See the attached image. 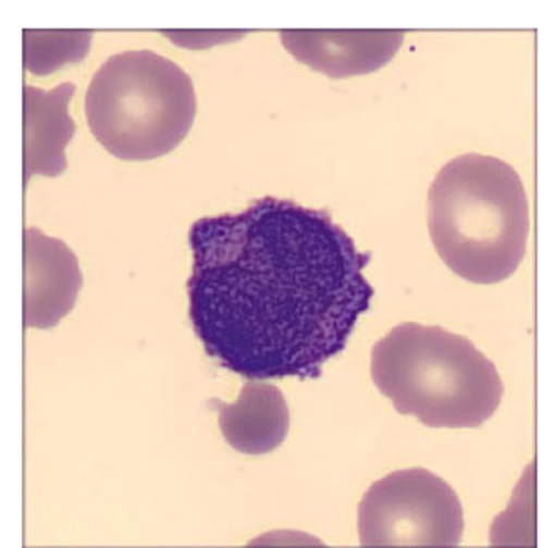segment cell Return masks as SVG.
Listing matches in <instances>:
<instances>
[{
	"label": "cell",
	"instance_id": "277c9868",
	"mask_svg": "<svg viewBox=\"0 0 557 548\" xmlns=\"http://www.w3.org/2000/svg\"><path fill=\"white\" fill-rule=\"evenodd\" d=\"M197 114L193 78L154 50L109 58L87 87L97 142L121 161H152L180 146Z\"/></svg>",
	"mask_w": 557,
	"mask_h": 548
},
{
	"label": "cell",
	"instance_id": "3957f363",
	"mask_svg": "<svg viewBox=\"0 0 557 548\" xmlns=\"http://www.w3.org/2000/svg\"><path fill=\"white\" fill-rule=\"evenodd\" d=\"M371 374L397 412L431 428H478L504 396L496 365L471 340L414 322L375 344Z\"/></svg>",
	"mask_w": 557,
	"mask_h": 548
},
{
	"label": "cell",
	"instance_id": "6da1fadb",
	"mask_svg": "<svg viewBox=\"0 0 557 548\" xmlns=\"http://www.w3.org/2000/svg\"><path fill=\"white\" fill-rule=\"evenodd\" d=\"M189 319L206 353L247 381L321 377L374 299L371 262L325 211L264 197L194 222Z\"/></svg>",
	"mask_w": 557,
	"mask_h": 548
},
{
	"label": "cell",
	"instance_id": "7a4b0ae2",
	"mask_svg": "<svg viewBox=\"0 0 557 548\" xmlns=\"http://www.w3.org/2000/svg\"><path fill=\"white\" fill-rule=\"evenodd\" d=\"M428 225L437 256L454 274L471 284H499L528 252L531 212L524 184L497 157H456L429 189Z\"/></svg>",
	"mask_w": 557,
	"mask_h": 548
},
{
	"label": "cell",
	"instance_id": "5b68a950",
	"mask_svg": "<svg viewBox=\"0 0 557 548\" xmlns=\"http://www.w3.org/2000/svg\"><path fill=\"white\" fill-rule=\"evenodd\" d=\"M358 516L364 547H454L465 532L458 494L425 469L397 470L375 482L362 497Z\"/></svg>",
	"mask_w": 557,
	"mask_h": 548
},
{
	"label": "cell",
	"instance_id": "9c48e42d",
	"mask_svg": "<svg viewBox=\"0 0 557 548\" xmlns=\"http://www.w3.org/2000/svg\"><path fill=\"white\" fill-rule=\"evenodd\" d=\"M219 427L225 441L246 456H265L283 446L289 434L286 397L275 385L249 381L231 406L218 403Z\"/></svg>",
	"mask_w": 557,
	"mask_h": 548
},
{
	"label": "cell",
	"instance_id": "ba28073f",
	"mask_svg": "<svg viewBox=\"0 0 557 548\" xmlns=\"http://www.w3.org/2000/svg\"><path fill=\"white\" fill-rule=\"evenodd\" d=\"M297 61L329 77L369 74L386 65L403 46V33H283Z\"/></svg>",
	"mask_w": 557,
	"mask_h": 548
},
{
	"label": "cell",
	"instance_id": "52a82bcc",
	"mask_svg": "<svg viewBox=\"0 0 557 548\" xmlns=\"http://www.w3.org/2000/svg\"><path fill=\"white\" fill-rule=\"evenodd\" d=\"M71 83L52 90L24 86V189L34 175L58 177L67 169L65 149L75 134Z\"/></svg>",
	"mask_w": 557,
	"mask_h": 548
},
{
	"label": "cell",
	"instance_id": "8992f818",
	"mask_svg": "<svg viewBox=\"0 0 557 548\" xmlns=\"http://www.w3.org/2000/svg\"><path fill=\"white\" fill-rule=\"evenodd\" d=\"M79 260L67 244L39 228L24 231V325L49 328L72 312L83 289Z\"/></svg>",
	"mask_w": 557,
	"mask_h": 548
},
{
	"label": "cell",
	"instance_id": "30bf717a",
	"mask_svg": "<svg viewBox=\"0 0 557 548\" xmlns=\"http://www.w3.org/2000/svg\"><path fill=\"white\" fill-rule=\"evenodd\" d=\"M90 33H24V67L37 75H47L55 68L79 62L89 52Z\"/></svg>",
	"mask_w": 557,
	"mask_h": 548
}]
</instances>
